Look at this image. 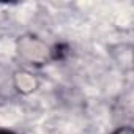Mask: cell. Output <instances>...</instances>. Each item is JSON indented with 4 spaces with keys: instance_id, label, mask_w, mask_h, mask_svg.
<instances>
[{
    "instance_id": "obj_1",
    "label": "cell",
    "mask_w": 134,
    "mask_h": 134,
    "mask_svg": "<svg viewBox=\"0 0 134 134\" xmlns=\"http://www.w3.org/2000/svg\"><path fill=\"white\" fill-rule=\"evenodd\" d=\"M18 51L22 58L32 63H43L49 57V47L35 36H22L18 41Z\"/></svg>"
},
{
    "instance_id": "obj_2",
    "label": "cell",
    "mask_w": 134,
    "mask_h": 134,
    "mask_svg": "<svg viewBox=\"0 0 134 134\" xmlns=\"http://www.w3.org/2000/svg\"><path fill=\"white\" fill-rule=\"evenodd\" d=\"M14 85L16 88L21 92V93H30L36 88L38 82L36 79L30 74V73H25V71H21L14 76Z\"/></svg>"
},
{
    "instance_id": "obj_3",
    "label": "cell",
    "mask_w": 134,
    "mask_h": 134,
    "mask_svg": "<svg viewBox=\"0 0 134 134\" xmlns=\"http://www.w3.org/2000/svg\"><path fill=\"white\" fill-rule=\"evenodd\" d=\"M114 134H134L131 128H120L118 131H115Z\"/></svg>"
},
{
    "instance_id": "obj_4",
    "label": "cell",
    "mask_w": 134,
    "mask_h": 134,
    "mask_svg": "<svg viewBox=\"0 0 134 134\" xmlns=\"http://www.w3.org/2000/svg\"><path fill=\"white\" fill-rule=\"evenodd\" d=\"M0 134H10V132H0Z\"/></svg>"
}]
</instances>
